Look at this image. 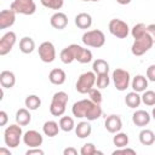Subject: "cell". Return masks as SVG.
Listing matches in <instances>:
<instances>
[{"instance_id":"2","label":"cell","mask_w":155,"mask_h":155,"mask_svg":"<svg viewBox=\"0 0 155 155\" xmlns=\"http://www.w3.org/2000/svg\"><path fill=\"white\" fill-rule=\"evenodd\" d=\"M68 101H69V97L64 91L56 92L53 94L51 104H50V113L53 116H62L65 113Z\"/></svg>"},{"instance_id":"43","label":"cell","mask_w":155,"mask_h":155,"mask_svg":"<svg viewBox=\"0 0 155 155\" xmlns=\"http://www.w3.org/2000/svg\"><path fill=\"white\" fill-rule=\"evenodd\" d=\"M147 30H148L149 35L151 36V39H153V41H154V44H155V24L153 23V24L147 25Z\"/></svg>"},{"instance_id":"21","label":"cell","mask_w":155,"mask_h":155,"mask_svg":"<svg viewBox=\"0 0 155 155\" xmlns=\"http://www.w3.org/2000/svg\"><path fill=\"white\" fill-rule=\"evenodd\" d=\"M92 132V126L90 125L88 120L87 121H81L78 124V126H75V134L80 138V139H84V138H87Z\"/></svg>"},{"instance_id":"33","label":"cell","mask_w":155,"mask_h":155,"mask_svg":"<svg viewBox=\"0 0 155 155\" xmlns=\"http://www.w3.org/2000/svg\"><path fill=\"white\" fill-rule=\"evenodd\" d=\"M110 84V78L108 75V73H102V74H97V79H96V85L99 90L102 88H107Z\"/></svg>"},{"instance_id":"37","label":"cell","mask_w":155,"mask_h":155,"mask_svg":"<svg viewBox=\"0 0 155 155\" xmlns=\"http://www.w3.org/2000/svg\"><path fill=\"white\" fill-rule=\"evenodd\" d=\"M142 102L149 107L155 105V91H151V90L144 91V93L142 94Z\"/></svg>"},{"instance_id":"38","label":"cell","mask_w":155,"mask_h":155,"mask_svg":"<svg viewBox=\"0 0 155 155\" xmlns=\"http://www.w3.org/2000/svg\"><path fill=\"white\" fill-rule=\"evenodd\" d=\"M88 97H90V99H91L92 102H94V103H97V104H101L102 101H103L102 93H101V91H99L98 87H97V88H94V87L91 88L90 92H88Z\"/></svg>"},{"instance_id":"25","label":"cell","mask_w":155,"mask_h":155,"mask_svg":"<svg viewBox=\"0 0 155 155\" xmlns=\"http://www.w3.org/2000/svg\"><path fill=\"white\" fill-rule=\"evenodd\" d=\"M59 130H61L59 128V124H57L53 120L46 121L44 124V126H42V131H44L45 136H47V137H54V136H57L58 132H59Z\"/></svg>"},{"instance_id":"17","label":"cell","mask_w":155,"mask_h":155,"mask_svg":"<svg viewBox=\"0 0 155 155\" xmlns=\"http://www.w3.org/2000/svg\"><path fill=\"white\" fill-rule=\"evenodd\" d=\"M151 120V116L149 115L148 111L145 110H136L132 114V122L138 126V127H144L147 126Z\"/></svg>"},{"instance_id":"42","label":"cell","mask_w":155,"mask_h":155,"mask_svg":"<svg viewBox=\"0 0 155 155\" xmlns=\"http://www.w3.org/2000/svg\"><path fill=\"white\" fill-rule=\"evenodd\" d=\"M8 121V116H7V113L5 110H1L0 111V126H5Z\"/></svg>"},{"instance_id":"44","label":"cell","mask_w":155,"mask_h":155,"mask_svg":"<svg viewBox=\"0 0 155 155\" xmlns=\"http://www.w3.org/2000/svg\"><path fill=\"white\" fill-rule=\"evenodd\" d=\"M78 154V150L73 147H68L63 150V155H76Z\"/></svg>"},{"instance_id":"36","label":"cell","mask_w":155,"mask_h":155,"mask_svg":"<svg viewBox=\"0 0 155 155\" xmlns=\"http://www.w3.org/2000/svg\"><path fill=\"white\" fill-rule=\"evenodd\" d=\"M147 33V25L144 23H137L132 29H131V35L133 39H137Z\"/></svg>"},{"instance_id":"13","label":"cell","mask_w":155,"mask_h":155,"mask_svg":"<svg viewBox=\"0 0 155 155\" xmlns=\"http://www.w3.org/2000/svg\"><path fill=\"white\" fill-rule=\"evenodd\" d=\"M73 48L75 53V61H78L79 63L86 64L92 61V52L88 48H84L82 46L76 44H73Z\"/></svg>"},{"instance_id":"4","label":"cell","mask_w":155,"mask_h":155,"mask_svg":"<svg viewBox=\"0 0 155 155\" xmlns=\"http://www.w3.org/2000/svg\"><path fill=\"white\" fill-rule=\"evenodd\" d=\"M81 41L84 45L99 48L105 44V35L102 30L99 29H93V30H87L82 34Z\"/></svg>"},{"instance_id":"3","label":"cell","mask_w":155,"mask_h":155,"mask_svg":"<svg viewBox=\"0 0 155 155\" xmlns=\"http://www.w3.org/2000/svg\"><path fill=\"white\" fill-rule=\"evenodd\" d=\"M21 139H23V131L21 125L13 124L6 127L4 132V140L8 148H17L19 145Z\"/></svg>"},{"instance_id":"40","label":"cell","mask_w":155,"mask_h":155,"mask_svg":"<svg viewBox=\"0 0 155 155\" xmlns=\"http://www.w3.org/2000/svg\"><path fill=\"white\" fill-rule=\"evenodd\" d=\"M147 79L155 82V64H151L147 69Z\"/></svg>"},{"instance_id":"26","label":"cell","mask_w":155,"mask_h":155,"mask_svg":"<svg viewBox=\"0 0 155 155\" xmlns=\"http://www.w3.org/2000/svg\"><path fill=\"white\" fill-rule=\"evenodd\" d=\"M125 103L128 108L134 109V108L139 107V104L142 103V96H139L138 92H136V91L128 92L125 97Z\"/></svg>"},{"instance_id":"30","label":"cell","mask_w":155,"mask_h":155,"mask_svg":"<svg viewBox=\"0 0 155 155\" xmlns=\"http://www.w3.org/2000/svg\"><path fill=\"white\" fill-rule=\"evenodd\" d=\"M24 104H25V108H28L29 110H36L41 105V99L36 94H30L25 98Z\"/></svg>"},{"instance_id":"48","label":"cell","mask_w":155,"mask_h":155,"mask_svg":"<svg viewBox=\"0 0 155 155\" xmlns=\"http://www.w3.org/2000/svg\"><path fill=\"white\" fill-rule=\"evenodd\" d=\"M81 1H99V0H81Z\"/></svg>"},{"instance_id":"11","label":"cell","mask_w":155,"mask_h":155,"mask_svg":"<svg viewBox=\"0 0 155 155\" xmlns=\"http://www.w3.org/2000/svg\"><path fill=\"white\" fill-rule=\"evenodd\" d=\"M16 41H17V36L13 31L5 33L0 39V56H6L7 53H10Z\"/></svg>"},{"instance_id":"35","label":"cell","mask_w":155,"mask_h":155,"mask_svg":"<svg viewBox=\"0 0 155 155\" xmlns=\"http://www.w3.org/2000/svg\"><path fill=\"white\" fill-rule=\"evenodd\" d=\"M80 154L81 155H94V154H103L102 151H98L97 149H96V147H94V144L93 143H86V144H84L82 147H81V149H80Z\"/></svg>"},{"instance_id":"6","label":"cell","mask_w":155,"mask_h":155,"mask_svg":"<svg viewBox=\"0 0 155 155\" xmlns=\"http://www.w3.org/2000/svg\"><path fill=\"white\" fill-rule=\"evenodd\" d=\"M96 73L94 71H86V73H82L79 78H78V81L75 84V88L79 93L81 94H86L90 92L91 88H93L94 84H96Z\"/></svg>"},{"instance_id":"39","label":"cell","mask_w":155,"mask_h":155,"mask_svg":"<svg viewBox=\"0 0 155 155\" xmlns=\"http://www.w3.org/2000/svg\"><path fill=\"white\" fill-rule=\"evenodd\" d=\"M116 154H130V155H136V150L134 149H131V148H120V149H116L113 151V155H116Z\"/></svg>"},{"instance_id":"32","label":"cell","mask_w":155,"mask_h":155,"mask_svg":"<svg viewBox=\"0 0 155 155\" xmlns=\"http://www.w3.org/2000/svg\"><path fill=\"white\" fill-rule=\"evenodd\" d=\"M128 136L127 133H124V132H116L114 138H113V143L116 148H124V147H127L128 145Z\"/></svg>"},{"instance_id":"31","label":"cell","mask_w":155,"mask_h":155,"mask_svg":"<svg viewBox=\"0 0 155 155\" xmlns=\"http://www.w3.org/2000/svg\"><path fill=\"white\" fill-rule=\"evenodd\" d=\"M59 128L64 132H70L75 128V124H74V119L70 116H62L59 119Z\"/></svg>"},{"instance_id":"5","label":"cell","mask_w":155,"mask_h":155,"mask_svg":"<svg viewBox=\"0 0 155 155\" xmlns=\"http://www.w3.org/2000/svg\"><path fill=\"white\" fill-rule=\"evenodd\" d=\"M153 45H154V41L147 30V33L144 35L134 39V41L131 46V52L133 56L139 57V56H143L145 52H148L153 47Z\"/></svg>"},{"instance_id":"27","label":"cell","mask_w":155,"mask_h":155,"mask_svg":"<svg viewBox=\"0 0 155 155\" xmlns=\"http://www.w3.org/2000/svg\"><path fill=\"white\" fill-rule=\"evenodd\" d=\"M59 58L64 64H70L75 61V53H74V48H73V44L67 46L65 48H63L59 53Z\"/></svg>"},{"instance_id":"12","label":"cell","mask_w":155,"mask_h":155,"mask_svg":"<svg viewBox=\"0 0 155 155\" xmlns=\"http://www.w3.org/2000/svg\"><path fill=\"white\" fill-rule=\"evenodd\" d=\"M44 138L40 132L35 130H29L25 133H23V143L29 148H38L42 144Z\"/></svg>"},{"instance_id":"1","label":"cell","mask_w":155,"mask_h":155,"mask_svg":"<svg viewBox=\"0 0 155 155\" xmlns=\"http://www.w3.org/2000/svg\"><path fill=\"white\" fill-rule=\"evenodd\" d=\"M71 113L74 116L79 119L85 117L88 121H94L102 116L103 111H102L101 104H97L88 98V99H81L75 102L71 107Z\"/></svg>"},{"instance_id":"22","label":"cell","mask_w":155,"mask_h":155,"mask_svg":"<svg viewBox=\"0 0 155 155\" xmlns=\"http://www.w3.org/2000/svg\"><path fill=\"white\" fill-rule=\"evenodd\" d=\"M31 121V115L28 108H21L16 111V122L21 126H27Z\"/></svg>"},{"instance_id":"47","label":"cell","mask_w":155,"mask_h":155,"mask_svg":"<svg viewBox=\"0 0 155 155\" xmlns=\"http://www.w3.org/2000/svg\"><path fill=\"white\" fill-rule=\"evenodd\" d=\"M151 116H153V119L155 120V108L153 109V111H151Z\"/></svg>"},{"instance_id":"18","label":"cell","mask_w":155,"mask_h":155,"mask_svg":"<svg viewBox=\"0 0 155 155\" xmlns=\"http://www.w3.org/2000/svg\"><path fill=\"white\" fill-rule=\"evenodd\" d=\"M65 79H67V74L61 68H54L48 74V80L53 85H63L65 82Z\"/></svg>"},{"instance_id":"14","label":"cell","mask_w":155,"mask_h":155,"mask_svg":"<svg viewBox=\"0 0 155 155\" xmlns=\"http://www.w3.org/2000/svg\"><path fill=\"white\" fill-rule=\"evenodd\" d=\"M104 127L108 132L110 133H116V132H120V130L122 128V120L119 115H115V114H111L109 115L105 121H104Z\"/></svg>"},{"instance_id":"24","label":"cell","mask_w":155,"mask_h":155,"mask_svg":"<svg viewBox=\"0 0 155 155\" xmlns=\"http://www.w3.org/2000/svg\"><path fill=\"white\" fill-rule=\"evenodd\" d=\"M19 50L22 53L29 54L35 50V41L30 36H24L19 41Z\"/></svg>"},{"instance_id":"20","label":"cell","mask_w":155,"mask_h":155,"mask_svg":"<svg viewBox=\"0 0 155 155\" xmlns=\"http://www.w3.org/2000/svg\"><path fill=\"white\" fill-rule=\"evenodd\" d=\"M75 25L80 29H88L92 25V17L86 12L78 13L75 16Z\"/></svg>"},{"instance_id":"34","label":"cell","mask_w":155,"mask_h":155,"mask_svg":"<svg viewBox=\"0 0 155 155\" xmlns=\"http://www.w3.org/2000/svg\"><path fill=\"white\" fill-rule=\"evenodd\" d=\"M41 5L47 7V8H51V10H61L63 7V4H64V0H40Z\"/></svg>"},{"instance_id":"23","label":"cell","mask_w":155,"mask_h":155,"mask_svg":"<svg viewBox=\"0 0 155 155\" xmlns=\"http://www.w3.org/2000/svg\"><path fill=\"white\" fill-rule=\"evenodd\" d=\"M131 86L133 88V91L136 92H144L148 87V79L143 75H136L133 79H132V82H131Z\"/></svg>"},{"instance_id":"15","label":"cell","mask_w":155,"mask_h":155,"mask_svg":"<svg viewBox=\"0 0 155 155\" xmlns=\"http://www.w3.org/2000/svg\"><path fill=\"white\" fill-rule=\"evenodd\" d=\"M16 12L13 10H2L0 12V29L10 28L15 24L16 21Z\"/></svg>"},{"instance_id":"8","label":"cell","mask_w":155,"mask_h":155,"mask_svg":"<svg viewBox=\"0 0 155 155\" xmlns=\"http://www.w3.org/2000/svg\"><path fill=\"white\" fill-rule=\"evenodd\" d=\"M10 8L13 10L16 13L29 16V15L35 13L36 4L34 0H13Z\"/></svg>"},{"instance_id":"45","label":"cell","mask_w":155,"mask_h":155,"mask_svg":"<svg viewBox=\"0 0 155 155\" xmlns=\"http://www.w3.org/2000/svg\"><path fill=\"white\" fill-rule=\"evenodd\" d=\"M4 154H6V155H11L10 148H8V149H6V148H0V155H4Z\"/></svg>"},{"instance_id":"19","label":"cell","mask_w":155,"mask_h":155,"mask_svg":"<svg viewBox=\"0 0 155 155\" xmlns=\"http://www.w3.org/2000/svg\"><path fill=\"white\" fill-rule=\"evenodd\" d=\"M16 84V76L10 70H2L0 73V85L2 88H12Z\"/></svg>"},{"instance_id":"7","label":"cell","mask_w":155,"mask_h":155,"mask_svg":"<svg viewBox=\"0 0 155 155\" xmlns=\"http://www.w3.org/2000/svg\"><path fill=\"white\" fill-rule=\"evenodd\" d=\"M111 79L117 91H125L130 86V73L122 68H116L111 74Z\"/></svg>"},{"instance_id":"46","label":"cell","mask_w":155,"mask_h":155,"mask_svg":"<svg viewBox=\"0 0 155 155\" xmlns=\"http://www.w3.org/2000/svg\"><path fill=\"white\" fill-rule=\"evenodd\" d=\"M116 2L120 5H128L131 2V0H116Z\"/></svg>"},{"instance_id":"16","label":"cell","mask_w":155,"mask_h":155,"mask_svg":"<svg viewBox=\"0 0 155 155\" xmlns=\"http://www.w3.org/2000/svg\"><path fill=\"white\" fill-rule=\"evenodd\" d=\"M50 23L54 29L61 30V29H64L68 25V17H67V15L64 12H59L58 11V12H56V13H53L51 16Z\"/></svg>"},{"instance_id":"10","label":"cell","mask_w":155,"mask_h":155,"mask_svg":"<svg viewBox=\"0 0 155 155\" xmlns=\"http://www.w3.org/2000/svg\"><path fill=\"white\" fill-rule=\"evenodd\" d=\"M39 57L44 63H52L56 59V48L51 41H44L40 44L39 48Z\"/></svg>"},{"instance_id":"28","label":"cell","mask_w":155,"mask_h":155,"mask_svg":"<svg viewBox=\"0 0 155 155\" xmlns=\"http://www.w3.org/2000/svg\"><path fill=\"white\" fill-rule=\"evenodd\" d=\"M139 142L143 144V145H151L154 144L155 142V133L151 131V130H142L139 132Z\"/></svg>"},{"instance_id":"29","label":"cell","mask_w":155,"mask_h":155,"mask_svg":"<svg viewBox=\"0 0 155 155\" xmlns=\"http://www.w3.org/2000/svg\"><path fill=\"white\" fill-rule=\"evenodd\" d=\"M92 69L96 74H102V73H109V63L105 59L98 58L96 61H93L92 64Z\"/></svg>"},{"instance_id":"41","label":"cell","mask_w":155,"mask_h":155,"mask_svg":"<svg viewBox=\"0 0 155 155\" xmlns=\"http://www.w3.org/2000/svg\"><path fill=\"white\" fill-rule=\"evenodd\" d=\"M34 154H36V155H44V150L39 149V147H38V148H29L27 150V153H25V155H34Z\"/></svg>"},{"instance_id":"9","label":"cell","mask_w":155,"mask_h":155,"mask_svg":"<svg viewBox=\"0 0 155 155\" xmlns=\"http://www.w3.org/2000/svg\"><path fill=\"white\" fill-rule=\"evenodd\" d=\"M109 31L110 34H113L114 36L119 38V39H125L127 38V35L130 34V28H128V24L119 18H113L110 22H109Z\"/></svg>"}]
</instances>
